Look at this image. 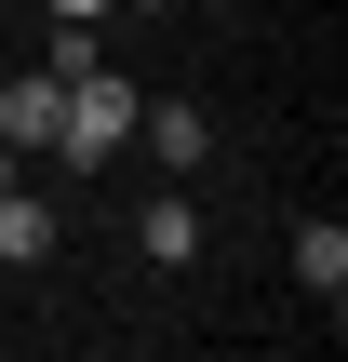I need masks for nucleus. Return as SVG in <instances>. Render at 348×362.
<instances>
[{"mask_svg":"<svg viewBox=\"0 0 348 362\" xmlns=\"http://www.w3.org/2000/svg\"><path fill=\"white\" fill-rule=\"evenodd\" d=\"M134 134H148V148H161L174 175H188V161L215 148V121H201V107H134Z\"/></svg>","mask_w":348,"mask_h":362,"instance_id":"obj_4","label":"nucleus"},{"mask_svg":"<svg viewBox=\"0 0 348 362\" xmlns=\"http://www.w3.org/2000/svg\"><path fill=\"white\" fill-rule=\"evenodd\" d=\"M54 13H107V0H54Z\"/></svg>","mask_w":348,"mask_h":362,"instance_id":"obj_7","label":"nucleus"},{"mask_svg":"<svg viewBox=\"0 0 348 362\" xmlns=\"http://www.w3.org/2000/svg\"><path fill=\"white\" fill-rule=\"evenodd\" d=\"M295 282H308L322 309L348 296V228H335V215H308V228H295Z\"/></svg>","mask_w":348,"mask_h":362,"instance_id":"obj_3","label":"nucleus"},{"mask_svg":"<svg viewBox=\"0 0 348 362\" xmlns=\"http://www.w3.org/2000/svg\"><path fill=\"white\" fill-rule=\"evenodd\" d=\"M54 107H67V81H54V67L0 81V148H54Z\"/></svg>","mask_w":348,"mask_h":362,"instance_id":"obj_2","label":"nucleus"},{"mask_svg":"<svg viewBox=\"0 0 348 362\" xmlns=\"http://www.w3.org/2000/svg\"><path fill=\"white\" fill-rule=\"evenodd\" d=\"M148 255H201V215L188 202H148Z\"/></svg>","mask_w":348,"mask_h":362,"instance_id":"obj_6","label":"nucleus"},{"mask_svg":"<svg viewBox=\"0 0 348 362\" xmlns=\"http://www.w3.org/2000/svg\"><path fill=\"white\" fill-rule=\"evenodd\" d=\"M0 255H13V269H40V255H54V202L0 188Z\"/></svg>","mask_w":348,"mask_h":362,"instance_id":"obj_5","label":"nucleus"},{"mask_svg":"<svg viewBox=\"0 0 348 362\" xmlns=\"http://www.w3.org/2000/svg\"><path fill=\"white\" fill-rule=\"evenodd\" d=\"M134 107H148V94H134L121 67H80V81H67V107H54V161H107V148L134 134Z\"/></svg>","mask_w":348,"mask_h":362,"instance_id":"obj_1","label":"nucleus"}]
</instances>
